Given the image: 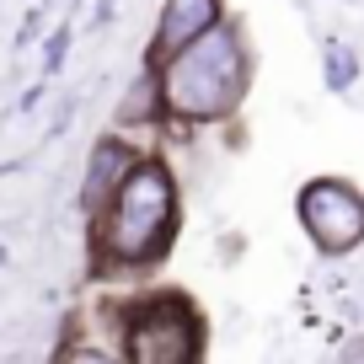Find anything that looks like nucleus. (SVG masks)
I'll return each mask as SVG.
<instances>
[{
  "label": "nucleus",
  "mask_w": 364,
  "mask_h": 364,
  "mask_svg": "<svg viewBox=\"0 0 364 364\" xmlns=\"http://www.w3.org/2000/svg\"><path fill=\"white\" fill-rule=\"evenodd\" d=\"M118 338H124V364H204L209 327L182 289H156L124 311Z\"/></svg>",
  "instance_id": "nucleus-3"
},
{
  "label": "nucleus",
  "mask_w": 364,
  "mask_h": 364,
  "mask_svg": "<svg viewBox=\"0 0 364 364\" xmlns=\"http://www.w3.org/2000/svg\"><path fill=\"white\" fill-rule=\"evenodd\" d=\"M134 166H139V156L129 145H118V139H102V145H97V156H91V166H86V193H80V204H86L91 220L107 209V198L124 188V177Z\"/></svg>",
  "instance_id": "nucleus-6"
},
{
  "label": "nucleus",
  "mask_w": 364,
  "mask_h": 364,
  "mask_svg": "<svg viewBox=\"0 0 364 364\" xmlns=\"http://www.w3.org/2000/svg\"><path fill=\"white\" fill-rule=\"evenodd\" d=\"M220 22H225V6H220V0H166V6H161L156 43H150V65L156 70L171 65V59L188 54L198 38L215 33Z\"/></svg>",
  "instance_id": "nucleus-5"
},
{
  "label": "nucleus",
  "mask_w": 364,
  "mask_h": 364,
  "mask_svg": "<svg viewBox=\"0 0 364 364\" xmlns=\"http://www.w3.org/2000/svg\"><path fill=\"white\" fill-rule=\"evenodd\" d=\"M300 225L321 252L343 257L364 241V193L343 177H316L300 188Z\"/></svg>",
  "instance_id": "nucleus-4"
},
{
  "label": "nucleus",
  "mask_w": 364,
  "mask_h": 364,
  "mask_svg": "<svg viewBox=\"0 0 364 364\" xmlns=\"http://www.w3.org/2000/svg\"><path fill=\"white\" fill-rule=\"evenodd\" d=\"M177 241V177L161 156H139L107 209L97 215V273L102 268H150Z\"/></svg>",
  "instance_id": "nucleus-1"
},
{
  "label": "nucleus",
  "mask_w": 364,
  "mask_h": 364,
  "mask_svg": "<svg viewBox=\"0 0 364 364\" xmlns=\"http://www.w3.org/2000/svg\"><path fill=\"white\" fill-rule=\"evenodd\" d=\"M338 364H364V338L359 343H348V348H343V359Z\"/></svg>",
  "instance_id": "nucleus-8"
},
{
  "label": "nucleus",
  "mask_w": 364,
  "mask_h": 364,
  "mask_svg": "<svg viewBox=\"0 0 364 364\" xmlns=\"http://www.w3.org/2000/svg\"><path fill=\"white\" fill-rule=\"evenodd\" d=\"M59 364H118V359H113L107 348H91V343H80V348H70Z\"/></svg>",
  "instance_id": "nucleus-7"
},
{
  "label": "nucleus",
  "mask_w": 364,
  "mask_h": 364,
  "mask_svg": "<svg viewBox=\"0 0 364 364\" xmlns=\"http://www.w3.org/2000/svg\"><path fill=\"white\" fill-rule=\"evenodd\" d=\"M247 86H252V54H247V33L236 22H220L209 38H198L188 54L161 65L156 75L161 113L182 118V124L230 118L247 97Z\"/></svg>",
  "instance_id": "nucleus-2"
}]
</instances>
